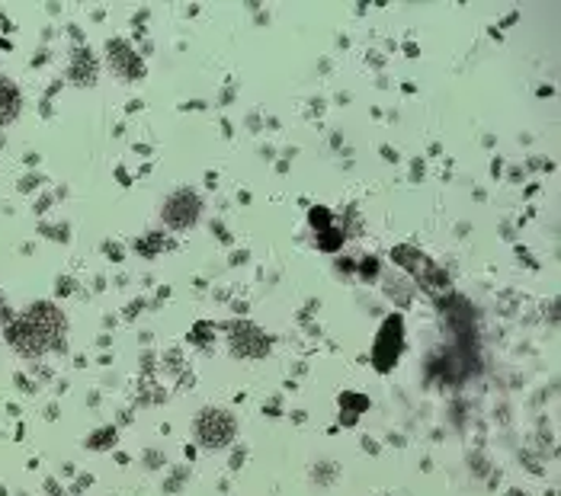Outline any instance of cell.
<instances>
[{
  "instance_id": "1",
  "label": "cell",
  "mask_w": 561,
  "mask_h": 496,
  "mask_svg": "<svg viewBox=\"0 0 561 496\" xmlns=\"http://www.w3.org/2000/svg\"><path fill=\"white\" fill-rule=\"evenodd\" d=\"M61 333V318L58 311H51L48 304L33 308L26 318L16 321V327L10 331V339L23 349V353H45L48 346H55Z\"/></svg>"
},
{
  "instance_id": "4",
  "label": "cell",
  "mask_w": 561,
  "mask_h": 496,
  "mask_svg": "<svg viewBox=\"0 0 561 496\" xmlns=\"http://www.w3.org/2000/svg\"><path fill=\"white\" fill-rule=\"evenodd\" d=\"M16 109H20V93H16V86L0 78V125L10 123V119L16 116Z\"/></svg>"
},
{
  "instance_id": "5",
  "label": "cell",
  "mask_w": 561,
  "mask_h": 496,
  "mask_svg": "<svg viewBox=\"0 0 561 496\" xmlns=\"http://www.w3.org/2000/svg\"><path fill=\"white\" fill-rule=\"evenodd\" d=\"M113 61H116V68H119L126 78H131V74H141V65H138V61H129V58L123 55V45H113Z\"/></svg>"
},
{
  "instance_id": "3",
  "label": "cell",
  "mask_w": 561,
  "mask_h": 496,
  "mask_svg": "<svg viewBox=\"0 0 561 496\" xmlns=\"http://www.w3.org/2000/svg\"><path fill=\"white\" fill-rule=\"evenodd\" d=\"M196 211H199V208H196V199H193L190 193H176L171 203H168V208H164L168 221L176 224V228H180V224H183V228H186V224H193Z\"/></svg>"
},
{
  "instance_id": "6",
  "label": "cell",
  "mask_w": 561,
  "mask_h": 496,
  "mask_svg": "<svg viewBox=\"0 0 561 496\" xmlns=\"http://www.w3.org/2000/svg\"><path fill=\"white\" fill-rule=\"evenodd\" d=\"M0 318H3V301H0Z\"/></svg>"
},
{
  "instance_id": "2",
  "label": "cell",
  "mask_w": 561,
  "mask_h": 496,
  "mask_svg": "<svg viewBox=\"0 0 561 496\" xmlns=\"http://www.w3.org/2000/svg\"><path fill=\"white\" fill-rule=\"evenodd\" d=\"M199 436H203V442H209V446L228 442V436H231V419L225 414L203 416V419H199Z\"/></svg>"
}]
</instances>
